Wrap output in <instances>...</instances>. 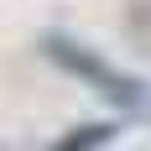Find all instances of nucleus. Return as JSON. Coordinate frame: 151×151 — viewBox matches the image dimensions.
Instances as JSON below:
<instances>
[{
    "instance_id": "f257e3e1",
    "label": "nucleus",
    "mask_w": 151,
    "mask_h": 151,
    "mask_svg": "<svg viewBox=\"0 0 151 151\" xmlns=\"http://www.w3.org/2000/svg\"><path fill=\"white\" fill-rule=\"evenodd\" d=\"M42 52L58 63L63 73L83 78V83H89L109 109H120V115H130V120L151 125V83H146V78L120 73L115 63H104L94 47H83L78 37H68V31H47V37H42Z\"/></svg>"
},
{
    "instance_id": "f03ea898",
    "label": "nucleus",
    "mask_w": 151,
    "mask_h": 151,
    "mask_svg": "<svg viewBox=\"0 0 151 151\" xmlns=\"http://www.w3.org/2000/svg\"><path fill=\"white\" fill-rule=\"evenodd\" d=\"M120 136V125H78L73 136H63L58 151H83V146H109V141Z\"/></svg>"
}]
</instances>
